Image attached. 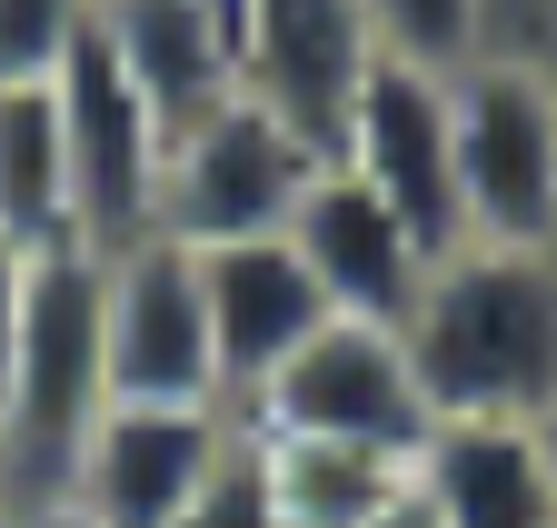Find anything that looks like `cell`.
<instances>
[{
	"mask_svg": "<svg viewBox=\"0 0 557 528\" xmlns=\"http://www.w3.org/2000/svg\"><path fill=\"white\" fill-rule=\"evenodd\" d=\"M398 340H408L438 419L557 409V249H508V240L438 249Z\"/></svg>",
	"mask_w": 557,
	"mask_h": 528,
	"instance_id": "cell-1",
	"label": "cell"
},
{
	"mask_svg": "<svg viewBox=\"0 0 557 528\" xmlns=\"http://www.w3.org/2000/svg\"><path fill=\"white\" fill-rule=\"evenodd\" d=\"M110 409L100 369V249L50 240L21 259V349H11V419H0V489L50 499L81 429Z\"/></svg>",
	"mask_w": 557,
	"mask_h": 528,
	"instance_id": "cell-2",
	"label": "cell"
},
{
	"mask_svg": "<svg viewBox=\"0 0 557 528\" xmlns=\"http://www.w3.org/2000/svg\"><path fill=\"white\" fill-rule=\"evenodd\" d=\"M239 429L418 458V449H429V429H438V409H429L418 359H408V340H398L388 319H319L309 340L239 400Z\"/></svg>",
	"mask_w": 557,
	"mask_h": 528,
	"instance_id": "cell-3",
	"label": "cell"
},
{
	"mask_svg": "<svg viewBox=\"0 0 557 528\" xmlns=\"http://www.w3.org/2000/svg\"><path fill=\"white\" fill-rule=\"evenodd\" d=\"M448 130H458V220L468 240L557 249V100L518 50L487 40L448 71Z\"/></svg>",
	"mask_w": 557,
	"mask_h": 528,
	"instance_id": "cell-4",
	"label": "cell"
},
{
	"mask_svg": "<svg viewBox=\"0 0 557 528\" xmlns=\"http://www.w3.org/2000/svg\"><path fill=\"white\" fill-rule=\"evenodd\" d=\"M319 140H299L278 110H259L249 90H230L220 110H199L189 130H170V160H160V220L189 249H220V240H269L289 230V210L309 200L319 180Z\"/></svg>",
	"mask_w": 557,
	"mask_h": 528,
	"instance_id": "cell-5",
	"label": "cell"
},
{
	"mask_svg": "<svg viewBox=\"0 0 557 528\" xmlns=\"http://www.w3.org/2000/svg\"><path fill=\"white\" fill-rule=\"evenodd\" d=\"M100 369L110 400H170V409H230L220 349H209L199 249L170 230H139L100 249Z\"/></svg>",
	"mask_w": 557,
	"mask_h": 528,
	"instance_id": "cell-6",
	"label": "cell"
},
{
	"mask_svg": "<svg viewBox=\"0 0 557 528\" xmlns=\"http://www.w3.org/2000/svg\"><path fill=\"white\" fill-rule=\"evenodd\" d=\"M50 100H60V150H70V240L81 249L139 240L160 220V160H170L160 110L120 81L100 40H81L50 71Z\"/></svg>",
	"mask_w": 557,
	"mask_h": 528,
	"instance_id": "cell-7",
	"label": "cell"
},
{
	"mask_svg": "<svg viewBox=\"0 0 557 528\" xmlns=\"http://www.w3.org/2000/svg\"><path fill=\"white\" fill-rule=\"evenodd\" d=\"M230 439H239V409L110 400L81 429V449H70V469H60L50 499H70V508L100 518V528H170L209 489V469L230 458Z\"/></svg>",
	"mask_w": 557,
	"mask_h": 528,
	"instance_id": "cell-8",
	"label": "cell"
},
{
	"mask_svg": "<svg viewBox=\"0 0 557 528\" xmlns=\"http://www.w3.org/2000/svg\"><path fill=\"white\" fill-rule=\"evenodd\" d=\"M338 170H359L379 200L429 240V249H458L468 220H458V130H448V71H429V60H398L379 50L359 100H348L338 120Z\"/></svg>",
	"mask_w": 557,
	"mask_h": 528,
	"instance_id": "cell-9",
	"label": "cell"
},
{
	"mask_svg": "<svg viewBox=\"0 0 557 528\" xmlns=\"http://www.w3.org/2000/svg\"><path fill=\"white\" fill-rule=\"evenodd\" d=\"M379 60L359 0H239V90L278 110L299 140L338 150V120Z\"/></svg>",
	"mask_w": 557,
	"mask_h": 528,
	"instance_id": "cell-10",
	"label": "cell"
},
{
	"mask_svg": "<svg viewBox=\"0 0 557 528\" xmlns=\"http://www.w3.org/2000/svg\"><path fill=\"white\" fill-rule=\"evenodd\" d=\"M289 249L309 259V280H319V299L338 319H388V329L408 319L418 280H429V259H438L359 170H338V160H319L309 200L289 210Z\"/></svg>",
	"mask_w": 557,
	"mask_h": 528,
	"instance_id": "cell-11",
	"label": "cell"
},
{
	"mask_svg": "<svg viewBox=\"0 0 557 528\" xmlns=\"http://www.w3.org/2000/svg\"><path fill=\"white\" fill-rule=\"evenodd\" d=\"M199 299H209V349H220V389H230V409H239L249 389L309 340L319 319H338V309L319 299V280H309V259L289 249V230L199 249Z\"/></svg>",
	"mask_w": 557,
	"mask_h": 528,
	"instance_id": "cell-12",
	"label": "cell"
},
{
	"mask_svg": "<svg viewBox=\"0 0 557 528\" xmlns=\"http://www.w3.org/2000/svg\"><path fill=\"white\" fill-rule=\"evenodd\" d=\"M90 40L120 60V81L160 110V130H189L239 90V21L220 0H100Z\"/></svg>",
	"mask_w": 557,
	"mask_h": 528,
	"instance_id": "cell-13",
	"label": "cell"
},
{
	"mask_svg": "<svg viewBox=\"0 0 557 528\" xmlns=\"http://www.w3.org/2000/svg\"><path fill=\"white\" fill-rule=\"evenodd\" d=\"M418 489L438 528H557L537 419H438L418 449Z\"/></svg>",
	"mask_w": 557,
	"mask_h": 528,
	"instance_id": "cell-14",
	"label": "cell"
},
{
	"mask_svg": "<svg viewBox=\"0 0 557 528\" xmlns=\"http://www.w3.org/2000/svg\"><path fill=\"white\" fill-rule=\"evenodd\" d=\"M259 439V429H249ZM259 469L278 499V528H369L418 458H379V449H329V439H259Z\"/></svg>",
	"mask_w": 557,
	"mask_h": 528,
	"instance_id": "cell-15",
	"label": "cell"
},
{
	"mask_svg": "<svg viewBox=\"0 0 557 528\" xmlns=\"http://www.w3.org/2000/svg\"><path fill=\"white\" fill-rule=\"evenodd\" d=\"M0 240L11 249L70 240V150L50 81H0Z\"/></svg>",
	"mask_w": 557,
	"mask_h": 528,
	"instance_id": "cell-16",
	"label": "cell"
},
{
	"mask_svg": "<svg viewBox=\"0 0 557 528\" xmlns=\"http://www.w3.org/2000/svg\"><path fill=\"white\" fill-rule=\"evenodd\" d=\"M359 11H369L379 50L429 60V71H458L498 40V0H359Z\"/></svg>",
	"mask_w": 557,
	"mask_h": 528,
	"instance_id": "cell-17",
	"label": "cell"
},
{
	"mask_svg": "<svg viewBox=\"0 0 557 528\" xmlns=\"http://www.w3.org/2000/svg\"><path fill=\"white\" fill-rule=\"evenodd\" d=\"M100 0H0V81H50L90 40Z\"/></svg>",
	"mask_w": 557,
	"mask_h": 528,
	"instance_id": "cell-18",
	"label": "cell"
},
{
	"mask_svg": "<svg viewBox=\"0 0 557 528\" xmlns=\"http://www.w3.org/2000/svg\"><path fill=\"white\" fill-rule=\"evenodd\" d=\"M170 528H278V499H269V469H259V439H249V429L230 439V458L209 469V489H199Z\"/></svg>",
	"mask_w": 557,
	"mask_h": 528,
	"instance_id": "cell-19",
	"label": "cell"
},
{
	"mask_svg": "<svg viewBox=\"0 0 557 528\" xmlns=\"http://www.w3.org/2000/svg\"><path fill=\"white\" fill-rule=\"evenodd\" d=\"M498 50H518L528 71H537V90L557 100V0H518V21L498 30Z\"/></svg>",
	"mask_w": 557,
	"mask_h": 528,
	"instance_id": "cell-20",
	"label": "cell"
},
{
	"mask_svg": "<svg viewBox=\"0 0 557 528\" xmlns=\"http://www.w3.org/2000/svg\"><path fill=\"white\" fill-rule=\"evenodd\" d=\"M21 259L30 249L0 240V419H11V349H21Z\"/></svg>",
	"mask_w": 557,
	"mask_h": 528,
	"instance_id": "cell-21",
	"label": "cell"
},
{
	"mask_svg": "<svg viewBox=\"0 0 557 528\" xmlns=\"http://www.w3.org/2000/svg\"><path fill=\"white\" fill-rule=\"evenodd\" d=\"M369 528H438V508H429V489H418V469H408V489H398Z\"/></svg>",
	"mask_w": 557,
	"mask_h": 528,
	"instance_id": "cell-22",
	"label": "cell"
},
{
	"mask_svg": "<svg viewBox=\"0 0 557 528\" xmlns=\"http://www.w3.org/2000/svg\"><path fill=\"white\" fill-rule=\"evenodd\" d=\"M21 528H100V518H81L70 499H21Z\"/></svg>",
	"mask_w": 557,
	"mask_h": 528,
	"instance_id": "cell-23",
	"label": "cell"
},
{
	"mask_svg": "<svg viewBox=\"0 0 557 528\" xmlns=\"http://www.w3.org/2000/svg\"><path fill=\"white\" fill-rule=\"evenodd\" d=\"M537 458H547V508H557V409H537Z\"/></svg>",
	"mask_w": 557,
	"mask_h": 528,
	"instance_id": "cell-24",
	"label": "cell"
},
{
	"mask_svg": "<svg viewBox=\"0 0 557 528\" xmlns=\"http://www.w3.org/2000/svg\"><path fill=\"white\" fill-rule=\"evenodd\" d=\"M0 528H21V499H11V489H0Z\"/></svg>",
	"mask_w": 557,
	"mask_h": 528,
	"instance_id": "cell-25",
	"label": "cell"
},
{
	"mask_svg": "<svg viewBox=\"0 0 557 528\" xmlns=\"http://www.w3.org/2000/svg\"><path fill=\"white\" fill-rule=\"evenodd\" d=\"M220 11H230V21H239V0H220Z\"/></svg>",
	"mask_w": 557,
	"mask_h": 528,
	"instance_id": "cell-26",
	"label": "cell"
}]
</instances>
